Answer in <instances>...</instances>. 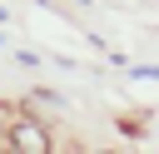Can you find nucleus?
<instances>
[{"label": "nucleus", "mask_w": 159, "mask_h": 154, "mask_svg": "<svg viewBox=\"0 0 159 154\" xmlns=\"http://www.w3.org/2000/svg\"><path fill=\"white\" fill-rule=\"evenodd\" d=\"M10 149H20V154H45V149H50V134L40 129V119L20 114V119L10 124Z\"/></svg>", "instance_id": "f257e3e1"}]
</instances>
